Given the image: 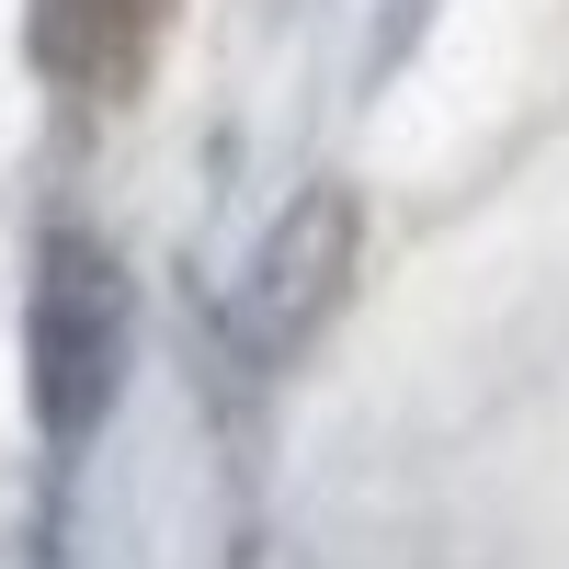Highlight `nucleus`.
Listing matches in <instances>:
<instances>
[{"label": "nucleus", "instance_id": "obj_2", "mask_svg": "<svg viewBox=\"0 0 569 569\" xmlns=\"http://www.w3.org/2000/svg\"><path fill=\"white\" fill-rule=\"evenodd\" d=\"M171 0H34V58L58 91H126L149 69Z\"/></svg>", "mask_w": 569, "mask_h": 569}, {"label": "nucleus", "instance_id": "obj_3", "mask_svg": "<svg viewBox=\"0 0 569 569\" xmlns=\"http://www.w3.org/2000/svg\"><path fill=\"white\" fill-rule=\"evenodd\" d=\"M330 284H342V206H308V217L262 251V284H251V342H262V353H284V342L319 319Z\"/></svg>", "mask_w": 569, "mask_h": 569}, {"label": "nucleus", "instance_id": "obj_1", "mask_svg": "<svg viewBox=\"0 0 569 569\" xmlns=\"http://www.w3.org/2000/svg\"><path fill=\"white\" fill-rule=\"evenodd\" d=\"M114 376H126V273H114V251L103 240H46V273H34V410H46V433L80 445L114 410Z\"/></svg>", "mask_w": 569, "mask_h": 569}]
</instances>
